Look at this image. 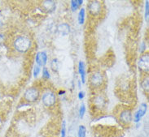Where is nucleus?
Wrapping results in <instances>:
<instances>
[{
    "label": "nucleus",
    "mask_w": 149,
    "mask_h": 137,
    "mask_svg": "<svg viewBox=\"0 0 149 137\" xmlns=\"http://www.w3.org/2000/svg\"><path fill=\"white\" fill-rule=\"evenodd\" d=\"M14 48L16 51L24 53L28 51L31 46V41L26 36H20L16 37L13 42Z\"/></svg>",
    "instance_id": "1"
},
{
    "label": "nucleus",
    "mask_w": 149,
    "mask_h": 137,
    "mask_svg": "<svg viewBox=\"0 0 149 137\" xmlns=\"http://www.w3.org/2000/svg\"><path fill=\"white\" fill-rule=\"evenodd\" d=\"M86 128L83 125L79 126V128L77 131V137H86Z\"/></svg>",
    "instance_id": "14"
},
{
    "label": "nucleus",
    "mask_w": 149,
    "mask_h": 137,
    "mask_svg": "<svg viewBox=\"0 0 149 137\" xmlns=\"http://www.w3.org/2000/svg\"><path fill=\"white\" fill-rule=\"evenodd\" d=\"M51 67H52V69L53 71H57V69L59 67V63H58V60L54 59L52 61V63H51Z\"/></svg>",
    "instance_id": "16"
},
{
    "label": "nucleus",
    "mask_w": 149,
    "mask_h": 137,
    "mask_svg": "<svg viewBox=\"0 0 149 137\" xmlns=\"http://www.w3.org/2000/svg\"><path fill=\"white\" fill-rule=\"evenodd\" d=\"M61 137H66V126H65V121L63 122V124H62Z\"/></svg>",
    "instance_id": "18"
},
{
    "label": "nucleus",
    "mask_w": 149,
    "mask_h": 137,
    "mask_svg": "<svg viewBox=\"0 0 149 137\" xmlns=\"http://www.w3.org/2000/svg\"><path fill=\"white\" fill-rule=\"evenodd\" d=\"M82 3H83L82 0H72L71 1V9H72V11L75 12L77 9L82 4Z\"/></svg>",
    "instance_id": "13"
},
{
    "label": "nucleus",
    "mask_w": 149,
    "mask_h": 137,
    "mask_svg": "<svg viewBox=\"0 0 149 137\" xmlns=\"http://www.w3.org/2000/svg\"><path fill=\"white\" fill-rule=\"evenodd\" d=\"M148 1L146 2V8H145V19L148 22Z\"/></svg>",
    "instance_id": "20"
},
{
    "label": "nucleus",
    "mask_w": 149,
    "mask_h": 137,
    "mask_svg": "<svg viewBox=\"0 0 149 137\" xmlns=\"http://www.w3.org/2000/svg\"><path fill=\"white\" fill-rule=\"evenodd\" d=\"M42 7L46 12H52L55 11V9H56V3L52 0H46V1L42 2Z\"/></svg>",
    "instance_id": "11"
},
{
    "label": "nucleus",
    "mask_w": 149,
    "mask_h": 137,
    "mask_svg": "<svg viewBox=\"0 0 149 137\" xmlns=\"http://www.w3.org/2000/svg\"><path fill=\"white\" fill-rule=\"evenodd\" d=\"M39 97V92L36 88H29L24 92V99L29 102H34Z\"/></svg>",
    "instance_id": "2"
},
{
    "label": "nucleus",
    "mask_w": 149,
    "mask_h": 137,
    "mask_svg": "<svg viewBox=\"0 0 149 137\" xmlns=\"http://www.w3.org/2000/svg\"><path fill=\"white\" fill-rule=\"evenodd\" d=\"M57 32L61 36H66L70 32V27H69V24H66V23L59 24L57 27Z\"/></svg>",
    "instance_id": "10"
},
{
    "label": "nucleus",
    "mask_w": 149,
    "mask_h": 137,
    "mask_svg": "<svg viewBox=\"0 0 149 137\" xmlns=\"http://www.w3.org/2000/svg\"><path fill=\"white\" fill-rule=\"evenodd\" d=\"M87 8H88L90 13L94 16L99 15L101 12V10H102L101 3L99 1H91L89 3Z\"/></svg>",
    "instance_id": "4"
},
{
    "label": "nucleus",
    "mask_w": 149,
    "mask_h": 137,
    "mask_svg": "<svg viewBox=\"0 0 149 137\" xmlns=\"http://www.w3.org/2000/svg\"><path fill=\"white\" fill-rule=\"evenodd\" d=\"M47 62V54L43 51L38 52L36 54V63L37 64L40 66H45Z\"/></svg>",
    "instance_id": "9"
},
{
    "label": "nucleus",
    "mask_w": 149,
    "mask_h": 137,
    "mask_svg": "<svg viewBox=\"0 0 149 137\" xmlns=\"http://www.w3.org/2000/svg\"><path fill=\"white\" fill-rule=\"evenodd\" d=\"M147 110H148V105L145 103H142L139 109L137 110V112L134 115V121L135 123H139L142 118L145 115V114L147 113Z\"/></svg>",
    "instance_id": "6"
},
{
    "label": "nucleus",
    "mask_w": 149,
    "mask_h": 137,
    "mask_svg": "<svg viewBox=\"0 0 149 137\" xmlns=\"http://www.w3.org/2000/svg\"><path fill=\"white\" fill-rule=\"evenodd\" d=\"M85 21V9L81 8L78 13V23L79 24H83Z\"/></svg>",
    "instance_id": "15"
},
{
    "label": "nucleus",
    "mask_w": 149,
    "mask_h": 137,
    "mask_svg": "<svg viewBox=\"0 0 149 137\" xmlns=\"http://www.w3.org/2000/svg\"><path fill=\"white\" fill-rule=\"evenodd\" d=\"M84 92H82V91H81V92H80V93H79V95H78V97H79V99H80V100H81V99H82V98H83V97H84Z\"/></svg>",
    "instance_id": "23"
},
{
    "label": "nucleus",
    "mask_w": 149,
    "mask_h": 137,
    "mask_svg": "<svg viewBox=\"0 0 149 137\" xmlns=\"http://www.w3.org/2000/svg\"><path fill=\"white\" fill-rule=\"evenodd\" d=\"M143 88L144 89H148V77H147V78H145V80H144V81L143 82Z\"/></svg>",
    "instance_id": "22"
},
{
    "label": "nucleus",
    "mask_w": 149,
    "mask_h": 137,
    "mask_svg": "<svg viewBox=\"0 0 149 137\" xmlns=\"http://www.w3.org/2000/svg\"><path fill=\"white\" fill-rule=\"evenodd\" d=\"M85 112H86V106L84 104H81L80 106V109H79V117L80 118H82L84 117Z\"/></svg>",
    "instance_id": "17"
},
{
    "label": "nucleus",
    "mask_w": 149,
    "mask_h": 137,
    "mask_svg": "<svg viewBox=\"0 0 149 137\" xmlns=\"http://www.w3.org/2000/svg\"><path fill=\"white\" fill-rule=\"evenodd\" d=\"M42 76H43V77H45V78H47V79H49L50 78V73H49L48 70H47V68H43V71H42Z\"/></svg>",
    "instance_id": "21"
},
{
    "label": "nucleus",
    "mask_w": 149,
    "mask_h": 137,
    "mask_svg": "<svg viewBox=\"0 0 149 137\" xmlns=\"http://www.w3.org/2000/svg\"><path fill=\"white\" fill-rule=\"evenodd\" d=\"M78 72L81 76V82L85 84L86 82V69H85V64L83 62H79L78 64Z\"/></svg>",
    "instance_id": "12"
},
{
    "label": "nucleus",
    "mask_w": 149,
    "mask_h": 137,
    "mask_svg": "<svg viewBox=\"0 0 149 137\" xmlns=\"http://www.w3.org/2000/svg\"><path fill=\"white\" fill-rule=\"evenodd\" d=\"M91 85L94 88H98L101 86V85L103 84L104 82V78L103 76L100 72H94L92 74V76H91Z\"/></svg>",
    "instance_id": "5"
},
{
    "label": "nucleus",
    "mask_w": 149,
    "mask_h": 137,
    "mask_svg": "<svg viewBox=\"0 0 149 137\" xmlns=\"http://www.w3.org/2000/svg\"><path fill=\"white\" fill-rule=\"evenodd\" d=\"M139 67L143 72H148L149 69V56L148 54H143L139 60Z\"/></svg>",
    "instance_id": "8"
},
{
    "label": "nucleus",
    "mask_w": 149,
    "mask_h": 137,
    "mask_svg": "<svg viewBox=\"0 0 149 137\" xmlns=\"http://www.w3.org/2000/svg\"><path fill=\"white\" fill-rule=\"evenodd\" d=\"M39 72H40V67L38 65H36L34 67V69H33V76H34V77L38 76Z\"/></svg>",
    "instance_id": "19"
},
{
    "label": "nucleus",
    "mask_w": 149,
    "mask_h": 137,
    "mask_svg": "<svg viewBox=\"0 0 149 137\" xmlns=\"http://www.w3.org/2000/svg\"><path fill=\"white\" fill-rule=\"evenodd\" d=\"M120 120L124 124H129L133 120V115L130 109H125L120 114Z\"/></svg>",
    "instance_id": "7"
},
{
    "label": "nucleus",
    "mask_w": 149,
    "mask_h": 137,
    "mask_svg": "<svg viewBox=\"0 0 149 137\" xmlns=\"http://www.w3.org/2000/svg\"><path fill=\"white\" fill-rule=\"evenodd\" d=\"M56 101V97L55 93L52 92H47L43 94L42 96V103L46 105L47 107H51L55 105Z\"/></svg>",
    "instance_id": "3"
}]
</instances>
